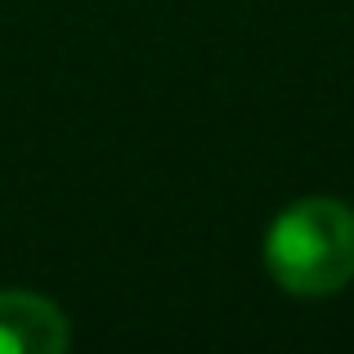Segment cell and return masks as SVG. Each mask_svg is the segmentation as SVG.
Returning a JSON list of instances; mask_svg holds the SVG:
<instances>
[{"label": "cell", "mask_w": 354, "mask_h": 354, "mask_svg": "<svg viewBox=\"0 0 354 354\" xmlns=\"http://www.w3.org/2000/svg\"><path fill=\"white\" fill-rule=\"evenodd\" d=\"M265 269L292 296H332L354 283V207L301 198L269 225Z\"/></svg>", "instance_id": "cell-1"}, {"label": "cell", "mask_w": 354, "mask_h": 354, "mask_svg": "<svg viewBox=\"0 0 354 354\" xmlns=\"http://www.w3.org/2000/svg\"><path fill=\"white\" fill-rule=\"evenodd\" d=\"M72 332L54 301L36 292H0V354H59Z\"/></svg>", "instance_id": "cell-2"}]
</instances>
